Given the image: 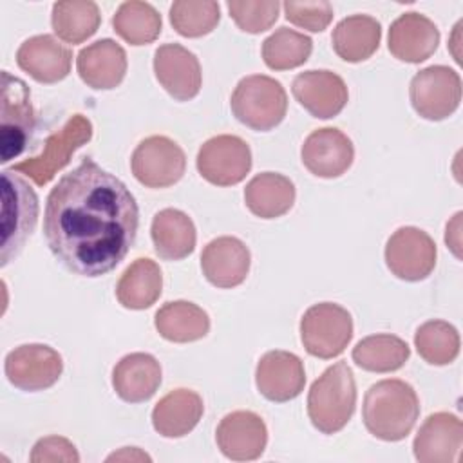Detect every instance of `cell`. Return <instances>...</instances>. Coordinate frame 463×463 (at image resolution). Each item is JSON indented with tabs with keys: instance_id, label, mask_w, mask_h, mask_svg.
<instances>
[{
	"instance_id": "29",
	"label": "cell",
	"mask_w": 463,
	"mask_h": 463,
	"mask_svg": "<svg viewBox=\"0 0 463 463\" xmlns=\"http://www.w3.org/2000/svg\"><path fill=\"white\" fill-rule=\"evenodd\" d=\"M157 333L175 344H186L201 340L210 331L208 313L194 302L174 300L163 304L154 318Z\"/></svg>"
},
{
	"instance_id": "38",
	"label": "cell",
	"mask_w": 463,
	"mask_h": 463,
	"mask_svg": "<svg viewBox=\"0 0 463 463\" xmlns=\"http://www.w3.org/2000/svg\"><path fill=\"white\" fill-rule=\"evenodd\" d=\"M286 20L293 25L311 31L322 33L333 20V7L326 0L318 2H284L282 4Z\"/></svg>"
},
{
	"instance_id": "12",
	"label": "cell",
	"mask_w": 463,
	"mask_h": 463,
	"mask_svg": "<svg viewBox=\"0 0 463 463\" xmlns=\"http://www.w3.org/2000/svg\"><path fill=\"white\" fill-rule=\"evenodd\" d=\"M436 244L432 237L416 228H398L385 244V264L391 273L407 282L427 279L436 266Z\"/></svg>"
},
{
	"instance_id": "32",
	"label": "cell",
	"mask_w": 463,
	"mask_h": 463,
	"mask_svg": "<svg viewBox=\"0 0 463 463\" xmlns=\"http://www.w3.org/2000/svg\"><path fill=\"white\" fill-rule=\"evenodd\" d=\"M99 22V9L90 0H61L52 5V31L67 43L85 42L98 31Z\"/></svg>"
},
{
	"instance_id": "9",
	"label": "cell",
	"mask_w": 463,
	"mask_h": 463,
	"mask_svg": "<svg viewBox=\"0 0 463 463\" xmlns=\"http://www.w3.org/2000/svg\"><path fill=\"white\" fill-rule=\"evenodd\" d=\"M412 109L429 121L452 116L461 101V78L445 65H430L414 74L409 87Z\"/></svg>"
},
{
	"instance_id": "8",
	"label": "cell",
	"mask_w": 463,
	"mask_h": 463,
	"mask_svg": "<svg viewBox=\"0 0 463 463\" xmlns=\"http://www.w3.org/2000/svg\"><path fill=\"white\" fill-rule=\"evenodd\" d=\"M351 338V313L335 302L315 304L300 318V340L311 356L335 358L344 353Z\"/></svg>"
},
{
	"instance_id": "5",
	"label": "cell",
	"mask_w": 463,
	"mask_h": 463,
	"mask_svg": "<svg viewBox=\"0 0 463 463\" xmlns=\"http://www.w3.org/2000/svg\"><path fill=\"white\" fill-rule=\"evenodd\" d=\"M233 116L251 130L268 132L286 116L288 94L280 81L264 74L242 78L230 98Z\"/></svg>"
},
{
	"instance_id": "13",
	"label": "cell",
	"mask_w": 463,
	"mask_h": 463,
	"mask_svg": "<svg viewBox=\"0 0 463 463\" xmlns=\"http://www.w3.org/2000/svg\"><path fill=\"white\" fill-rule=\"evenodd\" d=\"M11 385L25 392L52 387L63 371L61 354L45 344H24L14 347L4 364Z\"/></svg>"
},
{
	"instance_id": "20",
	"label": "cell",
	"mask_w": 463,
	"mask_h": 463,
	"mask_svg": "<svg viewBox=\"0 0 463 463\" xmlns=\"http://www.w3.org/2000/svg\"><path fill=\"white\" fill-rule=\"evenodd\" d=\"M251 255L248 246L230 235L210 241L201 253V268L206 280L221 289L242 284L250 273Z\"/></svg>"
},
{
	"instance_id": "10",
	"label": "cell",
	"mask_w": 463,
	"mask_h": 463,
	"mask_svg": "<svg viewBox=\"0 0 463 463\" xmlns=\"http://www.w3.org/2000/svg\"><path fill=\"white\" fill-rule=\"evenodd\" d=\"M195 165L208 183L232 186L241 183L251 170V150L239 136H213L201 145Z\"/></svg>"
},
{
	"instance_id": "27",
	"label": "cell",
	"mask_w": 463,
	"mask_h": 463,
	"mask_svg": "<svg viewBox=\"0 0 463 463\" xmlns=\"http://www.w3.org/2000/svg\"><path fill=\"white\" fill-rule=\"evenodd\" d=\"M382 40V25L369 14H351L333 29V49L349 63H358L371 58Z\"/></svg>"
},
{
	"instance_id": "30",
	"label": "cell",
	"mask_w": 463,
	"mask_h": 463,
	"mask_svg": "<svg viewBox=\"0 0 463 463\" xmlns=\"http://www.w3.org/2000/svg\"><path fill=\"white\" fill-rule=\"evenodd\" d=\"M163 289V275L159 266L146 257L136 259L119 277L116 284V298L127 309H146Z\"/></svg>"
},
{
	"instance_id": "31",
	"label": "cell",
	"mask_w": 463,
	"mask_h": 463,
	"mask_svg": "<svg viewBox=\"0 0 463 463\" xmlns=\"http://www.w3.org/2000/svg\"><path fill=\"white\" fill-rule=\"evenodd\" d=\"M353 362L371 373H391L405 365L411 356V347L405 340L394 335H371L362 338L353 347Z\"/></svg>"
},
{
	"instance_id": "25",
	"label": "cell",
	"mask_w": 463,
	"mask_h": 463,
	"mask_svg": "<svg viewBox=\"0 0 463 463\" xmlns=\"http://www.w3.org/2000/svg\"><path fill=\"white\" fill-rule=\"evenodd\" d=\"M203 398L190 389H174L152 409V425L165 438H183L203 418Z\"/></svg>"
},
{
	"instance_id": "18",
	"label": "cell",
	"mask_w": 463,
	"mask_h": 463,
	"mask_svg": "<svg viewBox=\"0 0 463 463\" xmlns=\"http://www.w3.org/2000/svg\"><path fill=\"white\" fill-rule=\"evenodd\" d=\"M215 441L228 459L251 461L262 456L268 443V429L259 414L235 411L217 425Z\"/></svg>"
},
{
	"instance_id": "14",
	"label": "cell",
	"mask_w": 463,
	"mask_h": 463,
	"mask_svg": "<svg viewBox=\"0 0 463 463\" xmlns=\"http://www.w3.org/2000/svg\"><path fill=\"white\" fill-rule=\"evenodd\" d=\"M154 74L177 101H188L201 90L203 74L197 56L179 43L159 45L154 52Z\"/></svg>"
},
{
	"instance_id": "6",
	"label": "cell",
	"mask_w": 463,
	"mask_h": 463,
	"mask_svg": "<svg viewBox=\"0 0 463 463\" xmlns=\"http://www.w3.org/2000/svg\"><path fill=\"white\" fill-rule=\"evenodd\" d=\"M34 127L36 114L27 83L13 76L9 71H2L0 161L4 165L25 150Z\"/></svg>"
},
{
	"instance_id": "40",
	"label": "cell",
	"mask_w": 463,
	"mask_h": 463,
	"mask_svg": "<svg viewBox=\"0 0 463 463\" xmlns=\"http://www.w3.org/2000/svg\"><path fill=\"white\" fill-rule=\"evenodd\" d=\"M461 217H463V213L458 212L447 222V230H445V242L458 259H461Z\"/></svg>"
},
{
	"instance_id": "35",
	"label": "cell",
	"mask_w": 463,
	"mask_h": 463,
	"mask_svg": "<svg viewBox=\"0 0 463 463\" xmlns=\"http://www.w3.org/2000/svg\"><path fill=\"white\" fill-rule=\"evenodd\" d=\"M418 354L430 365H447L459 354V333L445 320H429L414 333Z\"/></svg>"
},
{
	"instance_id": "39",
	"label": "cell",
	"mask_w": 463,
	"mask_h": 463,
	"mask_svg": "<svg viewBox=\"0 0 463 463\" xmlns=\"http://www.w3.org/2000/svg\"><path fill=\"white\" fill-rule=\"evenodd\" d=\"M31 463H78L80 454L72 441L63 436H45L38 439L29 456Z\"/></svg>"
},
{
	"instance_id": "3",
	"label": "cell",
	"mask_w": 463,
	"mask_h": 463,
	"mask_svg": "<svg viewBox=\"0 0 463 463\" xmlns=\"http://www.w3.org/2000/svg\"><path fill=\"white\" fill-rule=\"evenodd\" d=\"M356 405V383L345 362L329 365L307 392V416L322 434L342 430Z\"/></svg>"
},
{
	"instance_id": "11",
	"label": "cell",
	"mask_w": 463,
	"mask_h": 463,
	"mask_svg": "<svg viewBox=\"0 0 463 463\" xmlns=\"http://www.w3.org/2000/svg\"><path fill=\"white\" fill-rule=\"evenodd\" d=\"M134 177L148 188H166L175 184L186 168L183 148L166 136L143 139L130 157Z\"/></svg>"
},
{
	"instance_id": "2",
	"label": "cell",
	"mask_w": 463,
	"mask_h": 463,
	"mask_svg": "<svg viewBox=\"0 0 463 463\" xmlns=\"http://www.w3.org/2000/svg\"><path fill=\"white\" fill-rule=\"evenodd\" d=\"M420 416V400L411 383L382 380L373 383L362 405L365 429L378 439L400 441L411 434Z\"/></svg>"
},
{
	"instance_id": "37",
	"label": "cell",
	"mask_w": 463,
	"mask_h": 463,
	"mask_svg": "<svg viewBox=\"0 0 463 463\" xmlns=\"http://www.w3.org/2000/svg\"><path fill=\"white\" fill-rule=\"evenodd\" d=\"M230 16L237 27L250 34H259L268 31L279 18L280 4L277 0H246V2H228Z\"/></svg>"
},
{
	"instance_id": "17",
	"label": "cell",
	"mask_w": 463,
	"mask_h": 463,
	"mask_svg": "<svg viewBox=\"0 0 463 463\" xmlns=\"http://www.w3.org/2000/svg\"><path fill=\"white\" fill-rule=\"evenodd\" d=\"M255 385L259 392L269 402H289L304 391V364L297 354L289 351H268L257 364Z\"/></svg>"
},
{
	"instance_id": "23",
	"label": "cell",
	"mask_w": 463,
	"mask_h": 463,
	"mask_svg": "<svg viewBox=\"0 0 463 463\" xmlns=\"http://www.w3.org/2000/svg\"><path fill=\"white\" fill-rule=\"evenodd\" d=\"M76 69L89 87L98 90L116 89L127 72V52L114 40L103 38L78 52Z\"/></svg>"
},
{
	"instance_id": "16",
	"label": "cell",
	"mask_w": 463,
	"mask_h": 463,
	"mask_svg": "<svg viewBox=\"0 0 463 463\" xmlns=\"http://www.w3.org/2000/svg\"><path fill=\"white\" fill-rule=\"evenodd\" d=\"M291 92L295 99L318 119L338 116L347 105V85L344 80L326 69L306 71L295 76Z\"/></svg>"
},
{
	"instance_id": "15",
	"label": "cell",
	"mask_w": 463,
	"mask_h": 463,
	"mask_svg": "<svg viewBox=\"0 0 463 463\" xmlns=\"http://www.w3.org/2000/svg\"><path fill=\"white\" fill-rule=\"evenodd\" d=\"M304 166L317 177H340L353 165V141L338 128L324 127L313 130L300 148Z\"/></svg>"
},
{
	"instance_id": "19",
	"label": "cell",
	"mask_w": 463,
	"mask_h": 463,
	"mask_svg": "<svg viewBox=\"0 0 463 463\" xmlns=\"http://www.w3.org/2000/svg\"><path fill=\"white\" fill-rule=\"evenodd\" d=\"M463 447L461 420L450 412H434L420 427L412 450L420 463H456Z\"/></svg>"
},
{
	"instance_id": "26",
	"label": "cell",
	"mask_w": 463,
	"mask_h": 463,
	"mask_svg": "<svg viewBox=\"0 0 463 463\" xmlns=\"http://www.w3.org/2000/svg\"><path fill=\"white\" fill-rule=\"evenodd\" d=\"M150 235L156 253L165 260H181L195 248L194 221L177 208H165L152 219Z\"/></svg>"
},
{
	"instance_id": "36",
	"label": "cell",
	"mask_w": 463,
	"mask_h": 463,
	"mask_svg": "<svg viewBox=\"0 0 463 463\" xmlns=\"http://www.w3.org/2000/svg\"><path fill=\"white\" fill-rule=\"evenodd\" d=\"M221 20V7L213 0H177L170 5V24L186 38L212 33Z\"/></svg>"
},
{
	"instance_id": "28",
	"label": "cell",
	"mask_w": 463,
	"mask_h": 463,
	"mask_svg": "<svg viewBox=\"0 0 463 463\" xmlns=\"http://www.w3.org/2000/svg\"><path fill=\"white\" fill-rule=\"evenodd\" d=\"M244 203L253 215L277 219L291 210L295 203V184L282 174H257L244 188Z\"/></svg>"
},
{
	"instance_id": "22",
	"label": "cell",
	"mask_w": 463,
	"mask_h": 463,
	"mask_svg": "<svg viewBox=\"0 0 463 463\" xmlns=\"http://www.w3.org/2000/svg\"><path fill=\"white\" fill-rule=\"evenodd\" d=\"M439 43V31L430 18L420 13L400 14L389 29L391 54L407 63L425 61L434 54Z\"/></svg>"
},
{
	"instance_id": "41",
	"label": "cell",
	"mask_w": 463,
	"mask_h": 463,
	"mask_svg": "<svg viewBox=\"0 0 463 463\" xmlns=\"http://www.w3.org/2000/svg\"><path fill=\"white\" fill-rule=\"evenodd\" d=\"M107 461H152V458L137 447H125L107 458Z\"/></svg>"
},
{
	"instance_id": "33",
	"label": "cell",
	"mask_w": 463,
	"mask_h": 463,
	"mask_svg": "<svg viewBox=\"0 0 463 463\" xmlns=\"http://www.w3.org/2000/svg\"><path fill=\"white\" fill-rule=\"evenodd\" d=\"M112 27L121 40L130 45H146L152 43L163 27L161 14L146 2H123L114 18Z\"/></svg>"
},
{
	"instance_id": "24",
	"label": "cell",
	"mask_w": 463,
	"mask_h": 463,
	"mask_svg": "<svg viewBox=\"0 0 463 463\" xmlns=\"http://www.w3.org/2000/svg\"><path fill=\"white\" fill-rule=\"evenodd\" d=\"M161 385V365L148 353H130L123 356L112 371L116 394L128 403L150 400Z\"/></svg>"
},
{
	"instance_id": "4",
	"label": "cell",
	"mask_w": 463,
	"mask_h": 463,
	"mask_svg": "<svg viewBox=\"0 0 463 463\" xmlns=\"http://www.w3.org/2000/svg\"><path fill=\"white\" fill-rule=\"evenodd\" d=\"M38 221V197L14 170L2 172V248L0 264L7 266L25 246Z\"/></svg>"
},
{
	"instance_id": "7",
	"label": "cell",
	"mask_w": 463,
	"mask_h": 463,
	"mask_svg": "<svg viewBox=\"0 0 463 463\" xmlns=\"http://www.w3.org/2000/svg\"><path fill=\"white\" fill-rule=\"evenodd\" d=\"M90 137L92 123L89 121V118H85L83 114H74L60 130L45 139L43 150L38 156L14 163L11 170L29 177L38 186H43L58 174V170H61L71 161V156L80 146L90 141Z\"/></svg>"
},
{
	"instance_id": "34",
	"label": "cell",
	"mask_w": 463,
	"mask_h": 463,
	"mask_svg": "<svg viewBox=\"0 0 463 463\" xmlns=\"http://www.w3.org/2000/svg\"><path fill=\"white\" fill-rule=\"evenodd\" d=\"M311 51V38L289 27H279L262 42V60L273 71H288L304 65Z\"/></svg>"
},
{
	"instance_id": "21",
	"label": "cell",
	"mask_w": 463,
	"mask_h": 463,
	"mask_svg": "<svg viewBox=\"0 0 463 463\" xmlns=\"http://www.w3.org/2000/svg\"><path fill=\"white\" fill-rule=\"evenodd\" d=\"M16 63L38 83H56L69 76L72 52L54 36L38 34L18 47Z\"/></svg>"
},
{
	"instance_id": "1",
	"label": "cell",
	"mask_w": 463,
	"mask_h": 463,
	"mask_svg": "<svg viewBox=\"0 0 463 463\" xmlns=\"http://www.w3.org/2000/svg\"><path fill=\"white\" fill-rule=\"evenodd\" d=\"M137 224L139 210L130 190L90 157H83L47 195V246L81 277L112 271L132 248Z\"/></svg>"
}]
</instances>
